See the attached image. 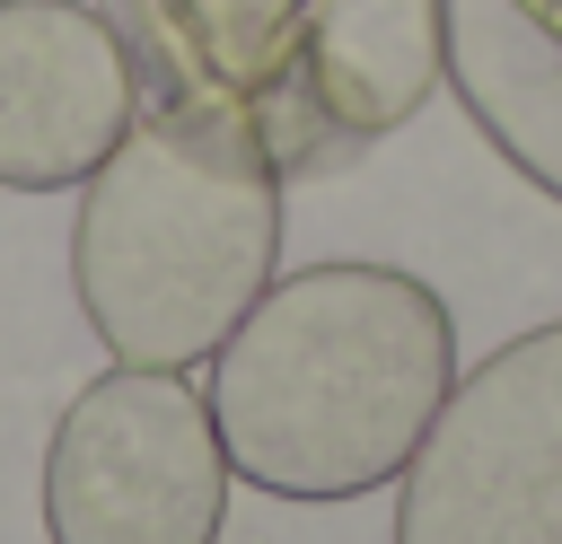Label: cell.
<instances>
[{
  "instance_id": "6da1fadb",
  "label": "cell",
  "mask_w": 562,
  "mask_h": 544,
  "mask_svg": "<svg viewBox=\"0 0 562 544\" xmlns=\"http://www.w3.org/2000/svg\"><path fill=\"white\" fill-rule=\"evenodd\" d=\"M281 167L246 97L202 88L167 53L140 61V114L79 184L70 290L123 369H193L272 290Z\"/></svg>"
},
{
  "instance_id": "7a4b0ae2",
  "label": "cell",
  "mask_w": 562,
  "mask_h": 544,
  "mask_svg": "<svg viewBox=\"0 0 562 544\" xmlns=\"http://www.w3.org/2000/svg\"><path fill=\"white\" fill-rule=\"evenodd\" d=\"M457 386V325L395 263H307L211 351V421L228 474L272 500H360L395 483Z\"/></svg>"
},
{
  "instance_id": "3957f363",
  "label": "cell",
  "mask_w": 562,
  "mask_h": 544,
  "mask_svg": "<svg viewBox=\"0 0 562 544\" xmlns=\"http://www.w3.org/2000/svg\"><path fill=\"white\" fill-rule=\"evenodd\" d=\"M228 447L211 395L184 369L88 377L44 439V535L53 544H220Z\"/></svg>"
},
{
  "instance_id": "277c9868",
  "label": "cell",
  "mask_w": 562,
  "mask_h": 544,
  "mask_svg": "<svg viewBox=\"0 0 562 544\" xmlns=\"http://www.w3.org/2000/svg\"><path fill=\"white\" fill-rule=\"evenodd\" d=\"M395 483V544H562V325L465 369Z\"/></svg>"
},
{
  "instance_id": "5b68a950",
  "label": "cell",
  "mask_w": 562,
  "mask_h": 544,
  "mask_svg": "<svg viewBox=\"0 0 562 544\" xmlns=\"http://www.w3.org/2000/svg\"><path fill=\"white\" fill-rule=\"evenodd\" d=\"M448 61V18L439 0H307L281 61L246 88L263 149L281 175L386 140L395 123L422 114Z\"/></svg>"
},
{
  "instance_id": "8992f818",
  "label": "cell",
  "mask_w": 562,
  "mask_h": 544,
  "mask_svg": "<svg viewBox=\"0 0 562 544\" xmlns=\"http://www.w3.org/2000/svg\"><path fill=\"white\" fill-rule=\"evenodd\" d=\"M140 114V53L88 0H0V184L70 193Z\"/></svg>"
},
{
  "instance_id": "52a82bcc",
  "label": "cell",
  "mask_w": 562,
  "mask_h": 544,
  "mask_svg": "<svg viewBox=\"0 0 562 544\" xmlns=\"http://www.w3.org/2000/svg\"><path fill=\"white\" fill-rule=\"evenodd\" d=\"M448 61L439 79L474 114V132L562 202V44L518 0H439Z\"/></svg>"
},
{
  "instance_id": "ba28073f",
  "label": "cell",
  "mask_w": 562,
  "mask_h": 544,
  "mask_svg": "<svg viewBox=\"0 0 562 544\" xmlns=\"http://www.w3.org/2000/svg\"><path fill=\"white\" fill-rule=\"evenodd\" d=\"M299 9H307V0H149V44H158L176 70H193L202 88L246 97V88L281 61Z\"/></svg>"
},
{
  "instance_id": "9c48e42d",
  "label": "cell",
  "mask_w": 562,
  "mask_h": 544,
  "mask_svg": "<svg viewBox=\"0 0 562 544\" xmlns=\"http://www.w3.org/2000/svg\"><path fill=\"white\" fill-rule=\"evenodd\" d=\"M518 9H527V18H536V26L553 35V44H562V0H518Z\"/></svg>"
}]
</instances>
